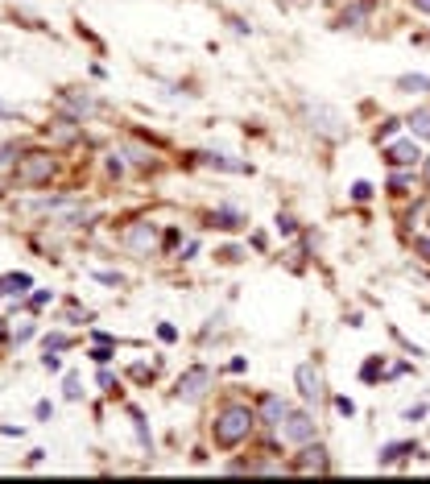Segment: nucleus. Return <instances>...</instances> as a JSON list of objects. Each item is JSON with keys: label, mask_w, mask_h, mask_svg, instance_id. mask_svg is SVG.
Returning a JSON list of instances; mask_svg holds the SVG:
<instances>
[{"label": "nucleus", "mask_w": 430, "mask_h": 484, "mask_svg": "<svg viewBox=\"0 0 430 484\" xmlns=\"http://www.w3.org/2000/svg\"><path fill=\"white\" fill-rule=\"evenodd\" d=\"M29 286H33L29 273H9V277H0V298H21Z\"/></svg>", "instance_id": "11"}, {"label": "nucleus", "mask_w": 430, "mask_h": 484, "mask_svg": "<svg viewBox=\"0 0 430 484\" xmlns=\"http://www.w3.org/2000/svg\"><path fill=\"white\" fill-rule=\"evenodd\" d=\"M294 381H298V393H302V402H319V397H323V368H319L314 361H302V364H298Z\"/></svg>", "instance_id": "6"}, {"label": "nucleus", "mask_w": 430, "mask_h": 484, "mask_svg": "<svg viewBox=\"0 0 430 484\" xmlns=\"http://www.w3.org/2000/svg\"><path fill=\"white\" fill-rule=\"evenodd\" d=\"M409 128H414V137H422V141H430V108H414V116H409Z\"/></svg>", "instance_id": "15"}, {"label": "nucleus", "mask_w": 430, "mask_h": 484, "mask_svg": "<svg viewBox=\"0 0 430 484\" xmlns=\"http://www.w3.org/2000/svg\"><path fill=\"white\" fill-rule=\"evenodd\" d=\"M377 368H381V361L373 356V361H368V364H364V368H360V377H364V381H373V377H377Z\"/></svg>", "instance_id": "24"}, {"label": "nucleus", "mask_w": 430, "mask_h": 484, "mask_svg": "<svg viewBox=\"0 0 430 484\" xmlns=\"http://www.w3.org/2000/svg\"><path fill=\"white\" fill-rule=\"evenodd\" d=\"M96 282H104V286H120L124 277H120V273H112V269H96Z\"/></svg>", "instance_id": "21"}, {"label": "nucleus", "mask_w": 430, "mask_h": 484, "mask_svg": "<svg viewBox=\"0 0 430 484\" xmlns=\"http://www.w3.org/2000/svg\"><path fill=\"white\" fill-rule=\"evenodd\" d=\"M286 414H290V406L277 397V393H269V397L261 402V422H265V427H282Z\"/></svg>", "instance_id": "10"}, {"label": "nucleus", "mask_w": 430, "mask_h": 484, "mask_svg": "<svg viewBox=\"0 0 430 484\" xmlns=\"http://www.w3.org/2000/svg\"><path fill=\"white\" fill-rule=\"evenodd\" d=\"M406 451H414V443H389V447H381V456H377V460H381V463H393V460H402Z\"/></svg>", "instance_id": "18"}, {"label": "nucleus", "mask_w": 430, "mask_h": 484, "mask_svg": "<svg viewBox=\"0 0 430 484\" xmlns=\"http://www.w3.org/2000/svg\"><path fill=\"white\" fill-rule=\"evenodd\" d=\"M414 248H418V257H426V261H430V236H422V241H414Z\"/></svg>", "instance_id": "30"}, {"label": "nucleus", "mask_w": 430, "mask_h": 484, "mask_svg": "<svg viewBox=\"0 0 430 484\" xmlns=\"http://www.w3.org/2000/svg\"><path fill=\"white\" fill-rule=\"evenodd\" d=\"M17 158H21V153H17V145H9V141H0V174H9V170L17 174Z\"/></svg>", "instance_id": "17"}, {"label": "nucleus", "mask_w": 430, "mask_h": 484, "mask_svg": "<svg viewBox=\"0 0 430 484\" xmlns=\"http://www.w3.org/2000/svg\"><path fill=\"white\" fill-rule=\"evenodd\" d=\"M203 158V166H215V170H228V174H253L248 162H232V158H224V153H199Z\"/></svg>", "instance_id": "12"}, {"label": "nucleus", "mask_w": 430, "mask_h": 484, "mask_svg": "<svg viewBox=\"0 0 430 484\" xmlns=\"http://www.w3.org/2000/svg\"><path fill=\"white\" fill-rule=\"evenodd\" d=\"M79 137H83V124H79V121H58V124H54V141L71 145V141H79Z\"/></svg>", "instance_id": "13"}, {"label": "nucleus", "mask_w": 430, "mask_h": 484, "mask_svg": "<svg viewBox=\"0 0 430 484\" xmlns=\"http://www.w3.org/2000/svg\"><path fill=\"white\" fill-rule=\"evenodd\" d=\"M124 244H128V248H133V253H141V257H149V253H153V244H158V228H153V224H133V228H128V232H124Z\"/></svg>", "instance_id": "7"}, {"label": "nucleus", "mask_w": 430, "mask_h": 484, "mask_svg": "<svg viewBox=\"0 0 430 484\" xmlns=\"http://www.w3.org/2000/svg\"><path fill=\"white\" fill-rule=\"evenodd\" d=\"M62 104H71L75 112H96V108H99L92 96H62Z\"/></svg>", "instance_id": "19"}, {"label": "nucleus", "mask_w": 430, "mask_h": 484, "mask_svg": "<svg viewBox=\"0 0 430 484\" xmlns=\"http://www.w3.org/2000/svg\"><path fill=\"white\" fill-rule=\"evenodd\" d=\"M397 87L409 92V96H422V92H430V75H402V79H397Z\"/></svg>", "instance_id": "14"}, {"label": "nucleus", "mask_w": 430, "mask_h": 484, "mask_svg": "<svg viewBox=\"0 0 430 484\" xmlns=\"http://www.w3.org/2000/svg\"><path fill=\"white\" fill-rule=\"evenodd\" d=\"M385 158H389V166H418L422 162V149L414 145V141H393V145L385 149Z\"/></svg>", "instance_id": "8"}, {"label": "nucleus", "mask_w": 430, "mask_h": 484, "mask_svg": "<svg viewBox=\"0 0 430 484\" xmlns=\"http://www.w3.org/2000/svg\"><path fill=\"white\" fill-rule=\"evenodd\" d=\"M215 257H219V261H224V265H236V261H240V248H219V253H215Z\"/></svg>", "instance_id": "23"}, {"label": "nucleus", "mask_w": 430, "mask_h": 484, "mask_svg": "<svg viewBox=\"0 0 430 484\" xmlns=\"http://www.w3.org/2000/svg\"><path fill=\"white\" fill-rule=\"evenodd\" d=\"M240 224H244V216L232 211V207H219V211H215V228H224V232H236Z\"/></svg>", "instance_id": "16"}, {"label": "nucleus", "mask_w": 430, "mask_h": 484, "mask_svg": "<svg viewBox=\"0 0 430 484\" xmlns=\"http://www.w3.org/2000/svg\"><path fill=\"white\" fill-rule=\"evenodd\" d=\"M0 121H17V108H9V104H0Z\"/></svg>", "instance_id": "32"}, {"label": "nucleus", "mask_w": 430, "mask_h": 484, "mask_svg": "<svg viewBox=\"0 0 430 484\" xmlns=\"http://www.w3.org/2000/svg\"><path fill=\"white\" fill-rule=\"evenodd\" d=\"M414 9H418V13H430V0H414Z\"/></svg>", "instance_id": "34"}, {"label": "nucleus", "mask_w": 430, "mask_h": 484, "mask_svg": "<svg viewBox=\"0 0 430 484\" xmlns=\"http://www.w3.org/2000/svg\"><path fill=\"white\" fill-rule=\"evenodd\" d=\"M79 393H83V389H79V377H75V373H71V377H67V397H71V402H75Z\"/></svg>", "instance_id": "28"}, {"label": "nucleus", "mask_w": 430, "mask_h": 484, "mask_svg": "<svg viewBox=\"0 0 430 484\" xmlns=\"http://www.w3.org/2000/svg\"><path fill=\"white\" fill-rule=\"evenodd\" d=\"M62 348H71V336H62V331L46 336V352H62Z\"/></svg>", "instance_id": "20"}, {"label": "nucleus", "mask_w": 430, "mask_h": 484, "mask_svg": "<svg viewBox=\"0 0 430 484\" xmlns=\"http://www.w3.org/2000/svg\"><path fill=\"white\" fill-rule=\"evenodd\" d=\"M422 174H426V182H430V158H422Z\"/></svg>", "instance_id": "35"}, {"label": "nucleus", "mask_w": 430, "mask_h": 484, "mask_svg": "<svg viewBox=\"0 0 430 484\" xmlns=\"http://www.w3.org/2000/svg\"><path fill=\"white\" fill-rule=\"evenodd\" d=\"M33 336V323H21V327H17V331H13V339H17V343H25V339Z\"/></svg>", "instance_id": "27"}, {"label": "nucleus", "mask_w": 430, "mask_h": 484, "mask_svg": "<svg viewBox=\"0 0 430 484\" xmlns=\"http://www.w3.org/2000/svg\"><path fill=\"white\" fill-rule=\"evenodd\" d=\"M0 339H4V323H0Z\"/></svg>", "instance_id": "36"}, {"label": "nucleus", "mask_w": 430, "mask_h": 484, "mask_svg": "<svg viewBox=\"0 0 430 484\" xmlns=\"http://www.w3.org/2000/svg\"><path fill=\"white\" fill-rule=\"evenodd\" d=\"M426 224H430V219H426Z\"/></svg>", "instance_id": "37"}, {"label": "nucleus", "mask_w": 430, "mask_h": 484, "mask_svg": "<svg viewBox=\"0 0 430 484\" xmlns=\"http://www.w3.org/2000/svg\"><path fill=\"white\" fill-rule=\"evenodd\" d=\"M277 435L286 439V443H311L314 439V418L307 410H290L286 418H282V427H277Z\"/></svg>", "instance_id": "5"}, {"label": "nucleus", "mask_w": 430, "mask_h": 484, "mask_svg": "<svg viewBox=\"0 0 430 484\" xmlns=\"http://www.w3.org/2000/svg\"><path fill=\"white\" fill-rule=\"evenodd\" d=\"M207 389H211V368H207V364H194V368H187V373L178 377L174 397H182V402H199Z\"/></svg>", "instance_id": "4"}, {"label": "nucleus", "mask_w": 430, "mask_h": 484, "mask_svg": "<svg viewBox=\"0 0 430 484\" xmlns=\"http://www.w3.org/2000/svg\"><path fill=\"white\" fill-rule=\"evenodd\" d=\"M294 468H298V472H327V451H323V447H319V443H302V456H298V460H294Z\"/></svg>", "instance_id": "9"}, {"label": "nucleus", "mask_w": 430, "mask_h": 484, "mask_svg": "<svg viewBox=\"0 0 430 484\" xmlns=\"http://www.w3.org/2000/svg\"><path fill=\"white\" fill-rule=\"evenodd\" d=\"M307 121L319 137H327V141H339L343 133H348V124H343V112L331 108V104H323V99H311L307 104Z\"/></svg>", "instance_id": "2"}, {"label": "nucleus", "mask_w": 430, "mask_h": 484, "mask_svg": "<svg viewBox=\"0 0 430 484\" xmlns=\"http://www.w3.org/2000/svg\"><path fill=\"white\" fill-rule=\"evenodd\" d=\"M17 178H21L25 187H42L54 178V158H50L46 149H33V153H25L21 166H17Z\"/></svg>", "instance_id": "3"}, {"label": "nucleus", "mask_w": 430, "mask_h": 484, "mask_svg": "<svg viewBox=\"0 0 430 484\" xmlns=\"http://www.w3.org/2000/svg\"><path fill=\"white\" fill-rule=\"evenodd\" d=\"M397 124H402V121H385L381 124V137H393V133H397Z\"/></svg>", "instance_id": "33"}, {"label": "nucleus", "mask_w": 430, "mask_h": 484, "mask_svg": "<svg viewBox=\"0 0 430 484\" xmlns=\"http://www.w3.org/2000/svg\"><path fill=\"white\" fill-rule=\"evenodd\" d=\"M360 21H364V9H360V4H356V9H348V13L339 17V25H360Z\"/></svg>", "instance_id": "22"}, {"label": "nucleus", "mask_w": 430, "mask_h": 484, "mask_svg": "<svg viewBox=\"0 0 430 484\" xmlns=\"http://www.w3.org/2000/svg\"><path fill=\"white\" fill-rule=\"evenodd\" d=\"M253 422H257V414L248 410V406H224V410L215 414V447H240L244 439L253 435Z\"/></svg>", "instance_id": "1"}, {"label": "nucleus", "mask_w": 430, "mask_h": 484, "mask_svg": "<svg viewBox=\"0 0 430 484\" xmlns=\"http://www.w3.org/2000/svg\"><path fill=\"white\" fill-rule=\"evenodd\" d=\"M368 194H373V187H368V182H356V187H352V199H356V203H364Z\"/></svg>", "instance_id": "25"}, {"label": "nucleus", "mask_w": 430, "mask_h": 484, "mask_svg": "<svg viewBox=\"0 0 430 484\" xmlns=\"http://www.w3.org/2000/svg\"><path fill=\"white\" fill-rule=\"evenodd\" d=\"M92 361H96V364H108V361H112V352H108V348H96V352H92Z\"/></svg>", "instance_id": "31"}, {"label": "nucleus", "mask_w": 430, "mask_h": 484, "mask_svg": "<svg viewBox=\"0 0 430 484\" xmlns=\"http://www.w3.org/2000/svg\"><path fill=\"white\" fill-rule=\"evenodd\" d=\"M335 410H339V414H348V418H352V414H356V406H352V397H335Z\"/></svg>", "instance_id": "26"}, {"label": "nucleus", "mask_w": 430, "mask_h": 484, "mask_svg": "<svg viewBox=\"0 0 430 484\" xmlns=\"http://www.w3.org/2000/svg\"><path fill=\"white\" fill-rule=\"evenodd\" d=\"M277 232H282V236H290V232H294V219H290V216H277Z\"/></svg>", "instance_id": "29"}]
</instances>
